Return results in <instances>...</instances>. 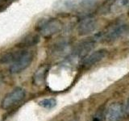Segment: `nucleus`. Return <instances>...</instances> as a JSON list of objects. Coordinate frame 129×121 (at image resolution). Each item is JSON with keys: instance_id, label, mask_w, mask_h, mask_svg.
I'll list each match as a JSON object with an SVG mask.
<instances>
[{"instance_id": "f8f14e48", "label": "nucleus", "mask_w": 129, "mask_h": 121, "mask_svg": "<svg viewBox=\"0 0 129 121\" xmlns=\"http://www.w3.org/2000/svg\"><path fill=\"white\" fill-rule=\"evenodd\" d=\"M39 105L46 109H51L56 105V101L54 99H44L39 102Z\"/></svg>"}, {"instance_id": "f257e3e1", "label": "nucleus", "mask_w": 129, "mask_h": 121, "mask_svg": "<svg viewBox=\"0 0 129 121\" xmlns=\"http://www.w3.org/2000/svg\"><path fill=\"white\" fill-rule=\"evenodd\" d=\"M33 60V54L29 51H20L16 59L11 63L10 72L11 74H19L30 66Z\"/></svg>"}, {"instance_id": "423d86ee", "label": "nucleus", "mask_w": 129, "mask_h": 121, "mask_svg": "<svg viewBox=\"0 0 129 121\" xmlns=\"http://www.w3.org/2000/svg\"><path fill=\"white\" fill-rule=\"evenodd\" d=\"M98 26V22L94 18L87 17L83 19L78 24V32L80 36H86L92 33Z\"/></svg>"}, {"instance_id": "2eb2a0df", "label": "nucleus", "mask_w": 129, "mask_h": 121, "mask_svg": "<svg viewBox=\"0 0 129 121\" xmlns=\"http://www.w3.org/2000/svg\"><path fill=\"white\" fill-rule=\"evenodd\" d=\"M126 113H129V98L127 99V103L126 106Z\"/></svg>"}, {"instance_id": "9b49d317", "label": "nucleus", "mask_w": 129, "mask_h": 121, "mask_svg": "<svg viewBox=\"0 0 129 121\" xmlns=\"http://www.w3.org/2000/svg\"><path fill=\"white\" fill-rule=\"evenodd\" d=\"M20 51L11 52H8L4 53L1 57H0V63L1 64H11L18 56Z\"/></svg>"}, {"instance_id": "f03ea898", "label": "nucleus", "mask_w": 129, "mask_h": 121, "mask_svg": "<svg viewBox=\"0 0 129 121\" xmlns=\"http://www.w3.org/2000/svg\"><path fill=\"white\" fill-rule=\"evenodd\" d=\"M24 97H25V90L21 87H17L4 97L2 101L1 107L4 110L10 109L18 104L24 99Z\"/></svg>"}, {"instance_id": "1a4fd4ad", "label": "nucleus", "mask_w": 129, "mask_h": 121, "mask_svg": "<svg viewBox=\"0 0 129 121\" xmlns=\"http://www.w3.org/2000/svg\"><path fill=\"white\" fill-rule=\"evenodd\" d=\"M48 71V67L47 66H41L40 67L33 75V83L36 86H40L42 85L45 80V76L46 73Z\"/></svg>"}, {"instance_id": "9d476101", "label": "nucleus", "mask_w": 129, "mask_h": 121, "mask_svg": "<svg viewBox=\"0 0 129 121\" xmlns=\"http://www.w3.org/2000/svg\"><path fill=\"white\" fill-rule=\"evenodd\" d=\"M128 7H129V0H115L111 5L110 11L112 13L118 14L124 11Z\"/></svg>"}, {"instance_id": "0eeeda50", "label": "nucleus", "mask_w": 129, "mask_h": 121, "mask_svg": "<svg viewBox=\"0 0 129 121\" xmlns=\"http://www.w3.org/2000/svg\"><path fill=\"white\" fill-rule=\"evenodd\" d=\"M107 54V51L106 49H99L97 50L91 54L86 56L82 60V66L84 67H90L98 62H101Z\"/></svg>"}, {"instance_id": "20e7f679", "label": "nucleus", "mask_w": 129, "mask_h": 121, "mask_svg": "<svg viewBox=\"0 0 129 121\" xmlns=\"http://www.w3.org/2000/svg\"><path fill=\"white\" fill-rule=\"evenodd\" d=\"M61 28V23L58 19H52L41 22L39 26V32L44 37H50L57 33Z\"/></svg>"}, {"instance_id": "7ed1b4c3", "label": "nucleus", "mask_w": 129, "mask_h": 121, "mask_svg": "<svg viewBox=\"0 0 129 121\" xmlns=\"http://www.w3.org/2000/svg\"><path fill=\"white\" fill-rule=\"evenodd\" d=\"M126 108L120 103H115L109 106L105 112L104 119L106 121H120L124 117Z\"/></svg>"}, {"instance_id": "6e6552de", "label": "nucleus", "mask_w": 129, "mask_h": 121, "mask_svg": "<svg viewBox=\"0 0 129 121\" xmlns=\"http://www.w3.org/2000/svg\"><path fill=\"white\" fill-rule=\"evenodd\" d=\"M95 42L93 40H87V41H84L82 44H80L77 48L75 51V54L79 56V57H86L88 52H90L94 46Z\"/></svg>"}, {"instance_id": "4468645a", "label": "nucleus", "mask_w": 129, "mask_h": 121, "mask_svg": "<svg viewBox=\"0 0 129 121\" xmlns=\"http://www.w3.org/2000/svg\"><path fill=\"white\" fill-rule=\"evenodd\" d=\"M104 115L105 114L103 111L97 112L95 115H94V117H93V121H102L103 119L104 118Z\"/></svg>"}, {"instance_id": "39448f33", "label": "nucleus", "mask_w": 129, "mask_h": 121, "mask_svg": "<svg viewBox=\"0 0 129 121\" xmlns=\"http://www.w3.org/2000/svg\"><path fill=\"white\" fill-rule=\"evenodd\" d=\"M129 35L128 24H119L109 30L104 36V40L107 42L115 41Z\"/></svg>"}, {"instance_id": "ddd939ff", "label": "nucleus", "mask_w": 129, "mask_h": 121, "mask_svg": "<svg viewBox=\"0 0 129 121\" xmlns=\"http://www.w3.org/2000/svg\"><path fill=\"white\" fill-rule=\"evenodd\" d=\"M38 42V37L36 36H28L26 39H24L22 41V44L23 45L22 46H31V45H34L36 43Z\"/></svg>"}]
</instances>
